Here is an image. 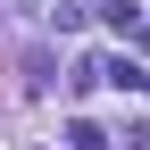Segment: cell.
Returning a JSON list of instances; mask_svg holds the SVG:
<instances>
[{
	"label": "cell",
	"instance_id": "1",
	"mask_svg": "<svg viewBox=\"0 0 150 150\" xmlns=\"http://www.w3.org/2000/svg\"><path fill=\"white\" fill-rule=\"evenodd\" d=\"M67 150H108V134H100L92 117H75V125H67Z\"/></svg>",
	"mask_w": 150,
	"mask_h": 150
}]
</instances>
